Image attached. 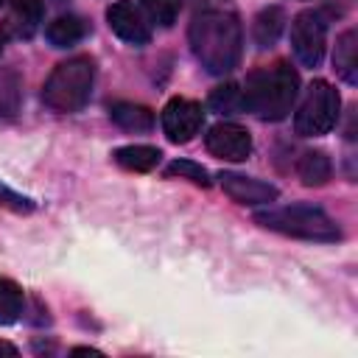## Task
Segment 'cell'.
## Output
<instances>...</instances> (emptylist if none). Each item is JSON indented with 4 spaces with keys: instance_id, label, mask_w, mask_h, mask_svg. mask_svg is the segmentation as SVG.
Segmentation results:
<instances>
[{
    "instance_id": "12",
    "label": "cell",
    "mask_w": 358,
    "mask_h": 358,
    "mask_svg": "<svg viewBox=\"0 0 358 358\" xmlns=\"http://www.w3.org/2000/svg\"><path fill=\"white\" fill-rule=\"evenodd\" d=\"M109 117L126 131H151L154 129V112L148 106H140V103H131V101L112 103Z\"/></svg>"
},
{
    "instance_id": "15",
    "label": "cell",
    "mask_w": 358,
    "mask_h": 358,
    "mask_svg": "<svg viewBox=\"0 0 358 358\" xmlns=\"http://www.w3.org/2000/svg\"><path fill=\"white\" fill-rule=\"evenodd\" d=\"M84 34H87L84 20H81V17H73V14H62V17H56V20L45 28V36H48V42H50L53 48H70V45L81 42Z\"/></svg>"
},
{
    "instance_id": "13",
    "label": "cell",
    "mask_w": 358,
    "mask_h": 358,
    "mask_svg": "<svg viewBox=\"0 0 358 358\" xmlns=\"http://www.w3.org/2000/svg\"><path fill=\"white\" fill-rule=\"evenodd\" d=\"M112 159L126 168V171H134V173H145V171H154L162 159V151L154 148V145H123V148H115L112 151Z\"/></svg>"
},
{
    "instance_id": "8",
    "label": "cell",
    "mask_w": 358,
    "mask_h": 358,
    "mask_svg": "<svg viewBox=\"0 0 358 358\" xmlns=\"http://www.w3.org/2000/svg\"><path fill=\"white\" fill-rule=\"evenodd\" d=\"M204 143H207V151L213 157L227 159V162H243L252 154V137H249V131L243 126H238V123H229V120L215 123L207 131Z\"/></svg>"
},
{
    "instance_id": "11",
    "label": "cell",
    "mask_w": 358,
    "mask_h": 358,
    "mask_svg": "<svg viewBox=\"0 0 358 358\" xmlns=\"http://www.w3.org/2000/svg\"><path fill=\"white\" fill-rule=\"evenodd\" d=\"M333 67H336V73H338L347 84H355V81H358V31H355V28H347V31L336 39Z\"/></svg>"
},
{
    "instance_id": "14",
    "label": "cell",
    "mask_w": 358,
    "mask_h": 358,
    "mask_svg": "<svg viewBox=\"0 0 358 358\" xmlns=\"http://www.w3.org/2000/svg\"><path fill=\"white\" fill-rule=\"evenodd\" d=\"M42 20V0H11V17L6 22V31H14L17 36H31Z\"/></svg>"
},
{
    "instance_id": "20",
    "label": "cell",
    "mask_w": 358,
    "mask_h": 358,
    "mask_svg": "<svg viewBox=\"0 0 358 358\" xmlns=\"http://www.w3.org/2000/svg\"><path fill=\"white\" fill-rule=\"evenodd\" d=\"M210 106L215 112H224V115H235L238 109H246L243 106V90L238 84H224V87H215L213 95H210Z\"/></svg>"
},
{
    "instance_id": "16",
    "label": "cell",
    "mask_w": 358,
    "mask_h": 358,
    "mask_svg": "<svg viewBox=\"0 0 358 358\" xmlns=\"http://www.w3.org/2000/svg\"><path fill=\"white\" fill-rule=\"evenodd\" d=\"M296 173L302 179V185L308 187H319L330 179L333 173V165H330V157L324 151H305L296 162Z\"/></svg>"
},
{
    "instance_id": "18",
    "label": "cell",
    "mask_w": 358,
    "mask_h": 358,
    "mask_svg": "<svg viewBox=\"0 0 358 358\" xmlns=\"http://www.w3.org/2000/svg\"><path fill=\"white\" fill-rule=\"evenodd\" d=\"M282 28H285V14H282V8H277V6L263 8V11L257 14V20H255V39H257V45H260V48L274 45L277 36L282 34Z\"/></svg>"
},
{
    "instance_id": "22",
    "label": "cell",
    "mask_w": 358,
    "mask_h": 358,
    "mask_svg": "<svg viewBox=\"0 0 358 358\" xmlns=\"http://www.w3.org/2000/svg\"><path fill=\"white\" fill-rule=\"evenodd\" d=\"M165 173H168V176L187 179V182L201 185V187H210V176H207V171H204L201 165H196V162H187V159H176V162H171Z\"/></svg>"
},
{
    "instance_id": "9",
    "label": "cell",
    "mask_w": 358,
    "mask_h": 358,
    "mask_svg": "<svg viewBox=\"0 0 358 358\" xmlns=\"http://www.w3.org/2000/svg\"><path fill=\"white\" fill-rule=\"evenodd\" d=\"M106 22L129 45H148V39H151V28H148L143 11L134 3H129V0L112 3L106 8Z\"/></svg>"
},
{
    "instance_id": "24",
    "label": "cell",
    "mask_w": 358,
    "mask_h": 358,
    "mask_svg": "<svg viewBox=\"0 0 358 358\" xmlns=\"http://www.w3.org/2000/svg\"><path fill=\"white\" fill-rule=\"evenodd\" d=\"M0 352H6V355H17V347L8 344V341H0Z\"/></svg>"
},
{
    "instance_id": "1",
    "label": "cell",
    "mask_w": 358,
    "mask_h": 358,
    "mask_svg": "<svg viewBox=\"0 0 358 358\" xmlns=\"http://www.w3.org/2000/svg\"><path fill=\"white\" fill-rule=\"evenodd\" d=\"M241 22L229 11H201L190 22V48L201 67L224 76L241 62Z\"/></svg>"
},
{
    "instance_id": "4",
    "label": "cell",
    "mask_w": 358,
    "mask_h": 358,
    "mask_svg": "<svg viewBox=\"0 0 358 358\" xmlns=\"http://www.w3.org/2000/svg\"><path fill=\"white\" fill-rule=\"evenodd\" d=\"M255 221L271 232L280 235H291V238H302V241H338L341 229L338 224L319 207L310 204H291V207H274V210H263L255 215Z\"/></svg>"
},
{
    "instance_id": "2",
    "label": "cell",
    "mask_w": 358,
    "mask_h": 358,
    "mask_svg": "<svg viewBox=\"0 0 358 358\" xmlns=\"http://www.w3.org/2000/svg\"><path fill=\"white\" fill-rule=\"evenodd\" d=\"M299 95V76L291 64L277 62L249 73L243 90V106L260 120H282Z\"/></svg>"
},
{
    "instance_id": "21",
    "label": "cell",
    "mask_w": 358,
    "mask_h": 358,
    "mask_svg": "<svg viewBox=\"0 0 358 358\" xmlns=\"http://www.w3.org/2000/svg\"><path fill=\"white\" fill-rule=\"evenodd\" d=\"M143 8L151 17V22H157L162 28H171L176 22V17H179L182 0H143Z\"/></svg>"
},
{
    "instance_id": "10",
    "label": "cell",
    "mask_w": 358,
    "mask_h": 358,
    "mask_svg": "<svg viewBox=\"0 0 358 358\" xmlns=\"http://www.w3.org/2000/svg\"><path fill=\"white\" fill-rule=\"evenodd\" d=\"M221 187L224 193L238 201V204H271L277 199V187L268 185V182H260V179H252V176H241V173H221Z\"/></svg>"
},
{
    "instance_id": "19",
    "label": "cell",
    "mask_w": 358,
    "mask_h": 358,
    "mask_svg": "<svg viewBox=\"0 0 358 358\" xmlns=\"http://www.w3.org/2000/svg\"><path fill=\"white\" fill-rule=\"evenodd\" d=\"M22 308H25L22 288L14 280L0 277V324H14L22 316Z\"/></svg>"
},
{
    "instance_id": "17",
    "label": "cell",
    "mask_w": 358,
    "mask_h": 358,
    "mask_svg": "<svg viewBox=\"0 0 358 358\" xmlns=\"http://www.w3.org/2000/svg\"><path fill=\"white\" fill-rule=\"evenodd\" d=\"M22 103V81L17 70L0 67V120H11Z\"/></svg>"
},
{
    "instance_id": "7",
    "label": "cell",
    "mask_w": 358,
    "mask_h": 358,
    "mask_svg": "<svg viewBox=\"0 0 358 358\" xmlns=\"http://www.w3.org/2000/svg\"><path fill=\"white\" fill-rule=\"evenodd\" d=\"M201 123H204V112L190 98H173L162 109V129H165V134H168L171 143H187V140H193L199 134Z\"/></svg>"
},
{
    "instance_id": "25",
    "label": "cell",
    "mask_w": 358,
    "mask_h": 358,
    "mask_svg": "<svg viewBox=\"0 0 358 358\" xmlns=\"http://www.w3.org/2000/svg\"><path fill=\"white\" fill-rule=\"evenodd\" d=\"M0 3H3V0H0Z\"/></svg>"
},
{
    "instance_id": "5",
    "label": "cell",
    "mask_w": 358,
    "mask_h": 358,
    "mask_svg": "<svg viewBox=\"0 0 358 358\" xmlns=\"http://www.w3.org/2000/svg\"><path fill=\"white\" fill-rule=\"evenodd\" d=\"M338 106H341L338 92H336L327 81L316 78V81L305 90L302 103H299V109H296V115H294V129H296V134H302V137L327 134V131L336 126V120H338Z\"/></svg>"
},
{
    "instance_id": "23",
    "label": "cell",
    "mask_w": 358,
    "mask_h": 358,
    "mask_svg": "<svg viewBox=\"0 0 358 358\" xmlns=\"http://www.w3.org/2000/svg\"><path fill=\"white\" fill-rule=\"evenodd\" d=\"M0 207L3 210H11V213H31L34 210V201L17 190H11L8 185L0 182Z\"/></svg>"
},
{
    "instance_id": "3",
    "label": "cell",
    "mask_w": 358,
    "mask_h": 358,
    "mask_svg": "<svg viewBox=\"0 0 358 358\" xmlns=\"http://www.w3.org/2000/svg\"><path fill=\"white\" fill-rule=\"evenodd\" d=\"M92 81H95L92 59L73 56V59L56 64V70L48 76L45 90H42V101L53 112H78L90 101Z\"/></svg>"
},
{
    "instance_id": "6",
    "label": "cell",
    "mask_w": 358,
    "mask_h": 358,
    "mask_svg": "<svg viewBox=\"0 0 358 358\" xmlns=\"http://www.w3.org/2000/svg\"><path fill=\"white\" fill-rule=\"evenodd\" d=\"M291 45L305 67H319L327 48V22L319 11H302L291 22Z\"/></svg>"
}]
</instances>
